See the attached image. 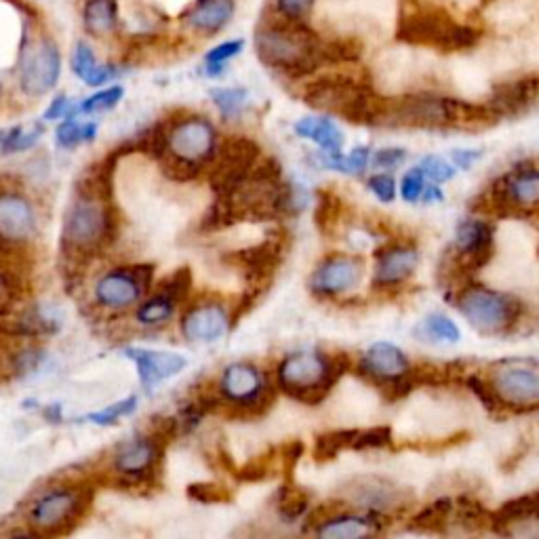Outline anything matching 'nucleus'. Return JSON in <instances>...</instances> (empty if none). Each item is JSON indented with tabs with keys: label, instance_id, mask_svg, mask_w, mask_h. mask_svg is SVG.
Returning <instances> with one entry per match:
<instances>
[{
	"label": "nucleus",
	"instance_id": "31",
	"mask_svg": "<svg viewBox=\"0 0 539 539\" xmlns=\"http://www.w3.org/2000/svg\"><path fill=\"white\" fill-rule=\"evenodd\" d=\"M83 24L89 34L106 38L118 28L116 0H87L83 11Z\"/></svg>",
	"mask_w": 539,
	"mask_h": 539
},
{
	"label": "nucleus",
	"instance_id": "10",
	"mask_svg": "<svg viewBox=\"0 0 539 539\" xmlns=\"http://www.w3.org/2000/svg\"><path fill=\"white\" fill-rule=\"evenodd\" d=\"M487 384L497 405L514 411L539 409V365L533 361H499L491 367Z\"/></svg>",
	"mask_w": 539,
	"mask_h": 539
},
{
	"label": "nucleus",
	"instance_id": "21",
	"mask_svg": "<svg viewBox=\"0 0 539 539\" xmlns=\"http://www.w3.org/2000/svg\"><path fill=\"white\" fill-rule=\"evenodd\" d=\"M539 97V74H527L493 87L487 106L497 118H514L527 112Z\"/></svg>",
	"mask_w": 539,
	"mask_h": 539
},
{
	"label": "nucleus",
	"instance_id": "18",
	"mask_svg": "<svg viewBox=\"0 0 539 539\" xmlns=\"http://www.w3.org/2000/svg\"><path fill=\"white\" fill-rule=\"evenodd\" d=\"M493 255V226L483 219H468L455 234V266L462 272H476L489 264Z\"/></svg>",
	"mask_w": 539,
	"mask_h": 539
},
{
	"label": "nucleus",
	"instance_id": "45",
	"mask_svg": "<svg viewBox=\"0 0 539 539\" xmlns=\"http://www.w3.org/2000/svg\"><path fill=\"white\" fill-rule=\"evenodd\" d=\"M243 49H245V41H241V38H234V41H226L222 45H217L215 49H211L207 53V57H205L207 74L209 76L222 74L224 66L230 62V59H234L236 55H241Z\"/></svg>",
	"mask_w": 539,
	"mask_h": 539
},
{
	"label": "nucleus",
	"instance_id": "51",
	"mask_svg": "<svg viewBox=\"0 0 539 539\" xmlns=\"http://www.w3.org/2000/svg\"><path fill=\"white\" fill-rule=\"evenodd\" d=\"M43 127L41 125H36L30 133H24L22 127H15L7 139H5V150L7 152H17V150H28L32 148L36 142H38V137L43 135Z\"/></svg>",
	"mask_w": 539,
	"mask_h": 539
},
{
	"label": "nucleus",
	"instance_id": "2",
	"mask_svg": "<svg viewBox=\"0 0 539 539\" xmlns=\"http://www.w3.org/2000/svg\"><path fill=\"white\" fill-rule=\"evenodd\" d=\"M499 118L485 104H468L436 93L384 97L375 127L405 129H485Z\"/></svg>",
	"mask_w": 539,
	"mask_h": 539
},
{
	"label": "nucleus",
	"instance_id": "17",
	"mask_svg": "<svg viewBox=\"0 0 539 539\" xmlns=\"http://www.w3.org/2000/svg\"><path fill=\"white\" fill-rule=\"evenodd\" d=\"M365 278L361 257L335 253L325 257L310 278V289L318 295H339L356 289Z\"/></svg>",
	"mask_w": 539,
	"mask_h": 539
},
{
	"label": "nucleus",
	"instance_id": "35",
	"mask_svg": "<svg viewBox=\"0 0 539 539\" xmlns=\"http://www.w3.org/2000/svg\"><path fill=\"white\" fill-rule=\"evenodd\" d=\"M177 304L173 302V299H169L167 295L163 293H154L150 299H146V302L139 304L137 308V321L142 325H161V323H167L169 318L173 316Z\"/></svg>",
	"mask_w": 539,
	"mask_h": 539
},
{
	"label": "nucleus",
	"instance_id": "36",
	"mask_svg": "<svg viewBox=\"0 0 539 539\" xmlns=\"http://www.w3.org/2000/svg\"><path fill=\"white\" fill-rule=\"evenodd\" d=\"M26 337L19 333L15 327L5 329L0 327V382H5L11 375H17V358L22 348L17 346V339Z\"/></svg>",
	"mask_w": 539,
	"mask_h": 539
},
{
	"label": "nucleus",
	"instance_id": "44",
	"mask_svg": "<svg viewBox=\"0 0 539 539\" xmlns=\"http://www.w3.org/2000/svg\"><path fill=\"white\" fill-rule=\"evenodd\" d=\"M95 133H97V125L93 123H87V125H81L76 121H66L57 127V144L62 148H74L78 144L83 142H93L95 139Z\"/></svg>",
	"mask_w": 539,
	"mask_h": 539
},
{
	"label": "nucleus",
	"instance_id": "34",
	"mask_svg": "<svg viewBox=\"0 0 539 539\" xmlns=\"http://www.w3.org/2000/svg\"><path fill=\"white\" fill-rule=\"evenodd\" d=\"M358 430H333V432H325L321 436H316L314 443V459L318 464H325L335 459L339 453L352 449L354 447V438H356Z\"/></svg>",
	"mask_w": 539,
	"mask_h": 539
},
{
	"label": "nucleus",
	"instance_id": "53",
	"mask_svg": "<svg viewBox=\"0 0 539 539\" xmlns=\"http://www.w3.org/2000/svg\"><path fill=\"white\" fill-rule=\"evenodd\" d=\"M304 455V443L302 441H289L278 447V459H281V470L289 478L299 464V459Z\"/></svg>",
	"mask_w": 539,
	"mask_h": 539
},
{
	"label": "nucleus",
	"instance_id": "6",
	"mask_svg": "<svg viewBox=\"0 0 539 539\" xmlns=\"http://www.w3.org/2000/svg\"><path fill=\"white\" fill-rule=\"evenodd\" d=\"M350 367L346 354L325 352H297L285 356L278 365V388L293 401L314 407L323 403L333 386Z\"/></svg>",
	"mask_w": 539,
	"mask_h": 539
},
{
	"label": "nucleus",
	"instance_id": "9",
	"mask_svg": "<svg viewBox=\"0 0 539 539\" xmlns=\"http://www.w3.org/2000/svg\"><path fill=\"white\" fill-rule=\"evenodd\" d=\"M455 308L483 335H504L521 318L518 299L481 285H470L459 291L455 297Z\"/></svg>",
	"mask_w": 539,
	"mask_h": 539
},
{
	"label": "nucleus",
	"instance_id": "13",
	"mask_svg": "<svg viewBox=\"0 0 539 539\" xmlns=\"http://www.w3.org/2000/svg\"><path fill=\"white\" fill-rule=\"evenodd\" d=\"M262 158V148H259L251 137L247 135H236L230 137L228 142L217 150L211 173H209V184L215 196H230L232 192L238 190L253 167Z\"/></svg>",
	"mask_w": 539,
	"mask_h": 539
},
{
	"label": "nucleus",
	"instance_id": "19",
	"mask_svg": "<svg viewBox=\"0 0 539 539\" xmlns=\"http://www.w3.org/2000/svg\"><path fill=\"white\" fill-rule=\"evenodd\" d=\"M344 497L348 502L369 508L373 512H386L401 508L409 502V495L403 487H396L392 481L379 476H356L344 487Z\"/></svg>",
	"mask_w": 539,
	"mask_h": 539
},
{
	"label": "nucleus",
	"instance_id": "11",
	"mask_svg": "<svg viewBox=\"0 0 539 539\" xmlns=\"http://www.w3.org/2000/svg\"><path fill=\"white\" fill-rule=\"evenodd\" d=\"M163 449L152 436H139L114 451L112 470L116 472V487L121 489H152L156 487Z\"/></svg>",
	"mask_w": 539,
	"mask_h": 539
},
{
	"label": "nucleus",
	"instance_id": "49",
	"mask_svg": "<svg viewBox=\"0 0 539 539\" xmlns=\"http://www.w3.org/2000/svg\"><path fill=\"white\" fill-rule=\"evenodd\" d=\"M392 443V430L388 426H377L371 430H358L354 438V447L356 451H365V449H382Z\"/></svg>",
	"mask_w": 539,
	"mask_h": 539
},
{
	"label": "nucleus",
	"instance_id": "41",
	"mask_svg": "<svg viewBox=\"0 0 539 539\" xmlns=\"http://www.w3.org/2000/svg\"><path fill=\"white\" fill-rule=\"evenodd\" d=\"M422 333L428 335L434 342H447V344H455L459 342V327L451 321L449 316L445 314H430L424 318L422 323Z\"/></svg>",
	"mask_w": 539,
	"mask_h": 539
},
{
	"label": "nucleus",
	"instance_id": "37",
	"mask_svg": "<svg viewBox=\"0 0 539 539\" xmlns=\"http://www.w3.org/2000/svg\"><path fill=\"white\" fill-rule=\"evenodd\" d=\"M192 289H194L192 270L188 266H182V268H175L169 276L163 278L156 293L167 295L169 299H173L175 304H182L190 297Z\"/></svg>",
	"mask_w": 539,
	"mask_h": 539
},
{
	"label": "nucleus",
	"instance_id": "58",
	"mask_svg": "<svg viewBox=\"0 0 539 539\" xmlns=\"http://www.w3.org/2000/svg\"><path fill=\"white\" fill-rule=\"evenodd\" d=\"M481 156H483L481 150H453V152H451L453 165H455L457 169H464V171L470 169Z\"/></svg>",
	"mask_w": 539,
	"mask_h": 539
},
{
	"label": "nucleus",
	"instance_id": "3",
	"mask_svg": "<svg viewBox=\"0 0 539 539\" xmlns=\"http://www.w3.org/2000/svg\"><path fill=\"white\" fill-rule=\"evenodd\" d=\"M259 62L289 78L312 76L327 66L325 38L304 22L276 19L255 32Z\"/></svg>",
	"mask_w": 539,
	"mask_h": 539
},
{
	"label": "nucleus",
	"instance_id": "47",
	"mask_svg": "<svg viewBox=\"0 0 539 539\" xmlns=\"http://www.w3.org/2000/svg\"><path fill=\"white\" fill-rule=\"evenodd\" d=\"M125 95V89L123 87H110V89H102L93 93L91 97H87L85 102L78 106V112L83 114H93V112H106V110H112L118 102H121Z\"/></svg>",
	"mask_w": 539,
	"mask_h": 539
},
{
	"label": "nucleus",
	"instance_id": "23",
	"mask_svg": "<svg viewBox=\"0 0 539 539\" xmlns=\"http://www.w3.org/2000/svg\"><path fill=\"white\" fill-rule=\"evenodd\" d=\"M230 331V314L222 304L207 302L190 308L182 318V333L190 342L211 344Z\"/></svg>",
	"mask_w": 539,
	"mask_h": 539
},
{
	"label": "nucleus",
	"instance_id": "59",
	"mask_svg": "<svg viewBox=\"0 0 539 539\" xmlns=\"http://www.w3.org/2000/svg\"><path fill=\"white\" fill-rule=\"evenodd\" d=\"M422 198H424V203H426V205H434V203H441L443 198H445V194H443L441 186H436V184H434V186H426V188H424Z\"/></svg>",
	"mask_w": 539,
	"mask_h": 539
},
{
	"label": "nucleus",
	"instance_id": "25",
	"mask_svg": "<svg viewBox=\"0 0 539 539\" xmlns=\"http://www.w3.org/2000/svg\"><path fill=\"white\" fill-rule=\"evenodd\" d=\"M127 356L137 365L139 382L146 390H152L156 384L182 373L188 365L186 356L175 352L146 350V348H127Z\"/></svg>",
	"mask_w": 539,
	"mask_h": 539
},
{
	"label": "nucleus",
	"instance_id": "57",
	"mask_svg": "<svg viewBox=\"0 0 539 539\" xmlns=\"http://www.w3.org/2000/svg\"><path fill=\"white\" fill-rule=\"evenodd\" d=\"M70 114H72L70 99L66 95H57L45 112V121H57V118H66Z\"/></svg>",
	"mask_w": 539,
	"mask_h": 539
},
{
	"label": "nucleus",
	"instance_id": "46",
	"mask_svg": "<svg viewBox=\"0 0 539 539\" xmlns=\"http://www.w3.org/2000/svg\"><path fill=\"white\" fill-rule=\"evenodd\" d=\"M314 217H316L318 230L329 232L337 224V217H339V198L333 192H329V190L318 192V203H316Z\"/></svg>",
	"mask_w": 539,
	"mask_h": 539
},
{
	"label": "nucleus",
	"instance_id": "52",
	"mask_svg": "<svg viewBox=\"0 0 539 539\" xmlns=\"http://www.w3.org/2000/svg\"><path fill=\"white\" fill-rule=\"evenodd\" d=\"M316 0H276V11L281 17L293 19V22H304V17L312 13Z\"/></svg>",
	"mask_w": 539,
	"mask_h": 539
},
{
	"label": "nucleus",
	"instance_id": "4",
	"mask_svg": "<svg viewBox=\"0 0 539 539\" xmlns=\"http://www.w3.org/2000/svg\"><path fill=\"white\" fill-rule=\"evenodd\" d=\"M396 38L411 47H424L438 53H462L481 43L483 28L459 19L449 7L424 3L407 7L401 13Z\"/></svg>",
	"mask_w": 539,
	"mask_h": 539
},
{
	"label": "nucleus",
	"instance_id": "16",
	"mask_svg": "<svg viewBox=\"0 0 539 539\" xmlns=\"http://www.w3.org/2000/svg\"><path fill=\"white\" fill-rule=\"evenodd\" d=\"M154 278V266H129V268H116L104 274L95 283V302L110 310H123L142 299Z\"/></svg>",
	"mask_w": 539,
	"mask_h": 539
},
{
	"label": "nucleus",
	"instance_id": "5",
	"mask_svg": "<svg viewBox=\"0 0 539 539\" xmlns=\"http://www.w3.org/2000/svg\"><path fill=\"white\" fill-rule=\"evenodd\" d=\"M302 97L314 110L337 114L354 125L371 127H375L384 102V97L377 95L369 83L344 72L314 78L304 87Z\"/></svg>",
	"mask_w": 539,
	"mask_h": 539
},
{
	"label": "nucleus",
	"instance_id": "55",
	"mask_svg": "<svg viewBox=\"0 0 539 539\" xmlns=\"http://www.w3.org/2000/svg\"><path fill=\"white\" fill-rule=\"evenodd\" d=\"M369 190L379 198L382 203H392L394 196H396V186H394V179L386 173H379V175H373L369 179Z\"/></svg>",
	"mask_w": 539,
	"mask_h": 539
},
{
	"label": "nucleus",
	"instance_id": "12",
	"mask_svg": "<svg viewBox=\"0 0 539 539\" xmlns=\"http://www.w3.org/2000/svg\"><path fill=\"white\" fill-rule=\"evenodd\" d=\"M215 142L217 133L207 118H173V121H167V148L163 154L173 156L179 163L203 169L215 156Z\"/></svg>",
	"mask_w": 539,
	"mask_h": 539
},
{
	"label": "nucleus",
	"instance_id": "20",
	"mask_svg": "<svg viewBox=\"0 0 539 539\" xmlns=\"http://www.w3.org/2000/svg\"><path fill=\"white\" fill-rule=\"evenodd\" d=\"M36 230V213L24 194L15 190L0 192V243L5 247L22 245Z\"/></svg>",
	"mask_w": 539,
	"mask_h": 539
},
{
	"label": "nucleus",
	"instance_id": "28",
	"mask_svg": "<svg viewBox=\"0 0 539 539\" xmlns=\"http://www.w3.org/2000/svg\"><path fill=\"white\" fill-rule=\"evenodd\" d=\"M234 17V0H201L190 13L188 24L203 34H217Z\"/></svg>",
	"mask_w": 539,
	"mask_h": 539
},
{
	"label": "nucleus",
	"instance_id": "27",
	"mask_svg": "<svg viewBox=\"0 0 539 539\" xmlns=\"http://www.w3.org/2000/svg\"><path fill=\"white\" fill-rule=\"evenodd\" d=\"M379 523L371 516H354L348 512H337L321 525H316V535L329 539H356L377 533Z\"/></svg>",
	"mask_w": 539,
	"mask_h": 539
},
{
	"label": "nucleus",
	"instance_id": "54",
	"mask_svg": "<svg viewBox=\"0 0 539 539\" xmlns=\"http://www.w3.org/2000/svg\"><path fill=\"white\" fill-rule=\"evenodd\" d=\"M424 173L422 169H411L405 177H403V184H401V194L407 203H417L419 198H422L424 194Z\"/></svg>",
	"mask_w": 539,
	"mask_h": 539
},
{
	"label": "nucleus",
	"instance_id": "14",
	"mask_svg": "<svg viewBox=\"0 0 539 539\" xmlns=\"http://www.w3.org/2000/svg\"><path fill=\"white\" fill-rule=\"evenodd\" d=\"M62 74V55L51 38H36L26 41L19 57V85L22 91L32 97L49 93Z\"/></svg>",
	"mask_w": 539,
	"mask_h": 539
},
{
	"label": "nucleus",
	"instance_id": "24",
	"mask_svg": "<svg viewBox=\"0 0 539 539\" xmlns=\"http://www.w3.org/2000/svg\"><path fill=\"white\" fill-rule=\"evenodd\" d=\"M419 253L411 245H390L377 253L373 285L377 289L401 287L415 274Z\"/></svg>",
	"mask_w": 539,
	"mask_h": 539
},
{
	"label": "nucleus",
	"instance_id": "30",
	"mask_svg": "<svg viewBox=\"0 0 539 539\" xmlns=\"http://www.w3.org/2000/svg\"><path fill=\"white\" fill-rule=\"evenodd\" d=\"M72 70L89 87H102L110 78L116 76V70L112 66L97 62L93 49L87 43H76L72 53Z\"/></svg>",
	"mask_w": 539,
	"mask_h": 539
},
{
	"label": "nucleus",
	"instance_id": "22",
	"mask_svg": "<svg viewBox=\"0 0 539 539\" xmlns=\"http://www.w3.org/2000/svg\"><path fill=\"white\" fill-rule=\"evenodd\" d=\"M493 201L502 207L535 209L539 207V169L523 167L493 184Z\"/></svg>",
	"mask_w": 539,
	"mask_h": 539
},
{
	"label": "nucleus",
	"instance_id": "32",
	"mask_svg": "<svg viewBox=\"0 0 539 539\" xmlns=\"http://www.w3.org/2000/svg\"><path fill=\"white\" fill-rule=\"evenodd\" d=\"M495 525H523L539 521V493L512 499L493 514Z\"/></svg>",
	"mask_w": 539,
	"mask_h": 539
},
{
	"label": "nucleus",
	"instance_id": "42",
	"mask_svg": "<svg viewBox=\"0 0 539 539\" xmlns=\"http://www.w3.org/2000/svg\"><path fill=\"white\" fill-rule=\"evenodd\" d=\"M188 497L198 504H207V506L228 504L232 502V491L217 481H201V483H192L188 487Z\"/></svg>",
	"mask_w": 539,
	"mask_h": 539
},
{
	"label": "nucleus",
	"instance_id": "39",
	"mask_svg": "<svg viewBox=\"0 0 539 539\" xmlns=\"http://www.w3.org/2000/svg\"><path fill=\"white\" fill-rule=\"evenodd\" d=\"M453 510H455L453 499H441V502H434V504L426 506L422 512H419L413 518V527L424 529V531L441 529L443 525L449 523Z\"/></svg>",
	"mask_w": 539,
	"mask_h": 539
},
{
	"label": "nucleus",
	"instance_id": "43",
	"mask_svg": "<svg viewBox=\"0 0 539 539\" xmlns=\"http://www.w3.org/2000/svg\"><path fill=\"white\" fill-rule=\"evenodd\" d=\"M19 293H22V278L5 262H0V316L9 314Z\"/></svg>",
	"mask_w": 539,
	"mask_h": 539
},
{
	"label": "nucleus",
	"instance_id": "38",
	"mask_svg": "<svg viewBox=\"0 0 539 539\" xmlns=\"http://www.w3.org/2000/svg\"><path fill=\"white\" fill-rule=\"evenodd\" d=\"M369 158H371V150L367 146H358L348 156H342V152L327 154L323 161L333 171L346 173V175H363L369 165Z\"/></svg>",
	"mask_w": 539,
	"mask_h": 539
},
{
	"label": "nucleus",
	"instance_id": "15",
	"mask_svg": "<svg viewBox=\"0 0 539 539\" xmlns=\"http://www.w3.org/2000/svg\"><path fill=\"white\" fill-rule=\"evenodd\" d=\"M285 255V243L283 236L274 232L262 243L245 247L241 251H230L222 259L224 264L241 272L245 281L249 283V289H268L272 283V276L283 262Z\"/></svg>",
	"mask_w": 539,
	"mask_h": 539
},
{
	"label": "nucleus",
	"instance_id": "1",
	"mask_svg": "<svg viewBox=\"0 0 539 539\" xmlns=\"http://www.w3.org/2000/svg\"><path fill=\"white\" fill-rule=\"evenodd\" d=\"M118 156L121 154L114 150L74 184L62 228V253L72 266L89 262L116 241L118 215L112 201V175Z\"/></svg>",
	"mask_w": 539,
	"mask_h": 539
},
{
	"label": "nucleus",
	"instance_id": "48",
	"mask_svg": "<svg viewBox=\"0 0 539 539\" xmlns=\"http://www.w3.org/2000/svg\"><path fill=\"white\" fill-rule=\"evenodd\" d=\"M135 409H137V396H129V398H123V401H118L102 411L87 415V419H91V422L97 426H114L118 419L125 417V415H131Z\"/></svg>",
	"mask_w": 539,
	"mask_h": 539
},
{
	"label": "nucleus",
	"instance_id": "40",
	"mask_svg": "<svg viewBox=\"0 0 539 539\" xmlns=\"http://www.w3.org/2000/svg\"><path fill=\"white\" fill-rule=\"evenodd\" d=\"M211 99L217 106V110L222 112L226 118H234L241 114L247 106L249 93L247 89H238V87H224V89H211Z\"/></svg>",
	"mask_w": 539,
	"mask_h": 539
},
{
	"label": "nucleus",
	"instance_id": "60",
	"mask_svg": "<svg viewBox=\"0 0 539 539\" xmlns=\"http://www.w3.org/2000/svg\"><path fill=\"white\" fill-rule=\"evenodd\" d=\"M45 417L49 419L51 424H57L59 419H62V407H59L57 403L51 405V407H47V409H45Z\"/></svg>",
	"mask_w": 539,
	"mask_h": 539
},
{
	"label": "nucleus",
	"instance_id": "61",
	"mask_svg": "<svg viewBox=\"0 0 539 539\" xmlns=\"http://www.w3.org/2000/svg\"><path fill=\"white\" fill-rule=\"evenodd\" d=\"M3 137H5V135H3V131H0V142H3Z\"/></svg>",
	"mask_w": 539,
	"mask_h": 539
},
{
	"label": "nucleus",
	"instance_id": "26",
	"mask_svg": "<svg viewBox=\"0 0 539 539\" xmlns=\"http://www.w3.org/2000/svg\"><path fill=\"white\" fill-rule=\"evenodd\" d=\"M361 373L365 377H369L375 386L392 382V379L405 377L407 373H411L409 367V358L405 356V352L388 342H379L373 344L361 361Z\"/></svg>",
	"mask_w": 539,
	"mask_h": 539
},
{
	"label": "nucleus",
	"instance_id": "50",
	"mask_svg": "<svg viewBox=\"0 0 539 539\" xmlns=\"http://www.w3.org/2000/svg\"><path fill=\"white\" fill-rule=\"evenodd\" d=\"M419 169H422L424 177H430L434 184L449 182V179L455 175V169L441 156H426L422 165H419Z\"/></svg>",
	"mask_w": 539,
	"mask_h": 539
},
{
	"label": "nucleus",
	"instance_id": "33",
	"mask_svg": "<svg viewBox=\"0 0 539 539\" xmlns=\"http://www.w3.org/2000/svg\"><path fill=\"white\" fill-rule=\"evenodd\" d=\"M310 508V495L293 483L283 485L276 493V512L283 523L291 525L299 521Z\"/></svg>",
	"mask_w": 539,
	"mask_h": 539
},
{
	"label": "nucleus",
	"instance_id": "8",
	"mask_svg": "<svg viewBox=\"0 0 539 539\" xmlns=\"http://www.w3.org/2000/svg\"><path fill=\"white\" fill-rule=\"evenodd\" d=\"M217 386L224 396V409L230 417H264L276 401V386H272L266 375L249 363L228 365Z\"/></svg>",
	"mask_w": 539,
	"mask_h": 539
},
{
	"label": "nucleus",
	"instance_id": "29",
	"mask_svg": "<svg viewBox=\"0 0 539 539\" xmlns=\"http://www.w3.org/2000/svg\"><path fill=\"white\" fill-rule=\"evenodd\" d=\"M295 133L304 139H310L316 146H321L327 154H339L344 148V135L337 129L331 118L325 116H306L295 123Z\"/></svg>",
	"mask_w": 539,
	"mask_h": 539
},
{
	"label": "nucleus",
	"instance_id": "7",
	"mask_svg": "<svg viewBox=\"0 0 539 539\" xmlns=\"http://www.w3.org/2000/svg\"><path fill=\"white\" fill-rule=\"evenodd\" d=\"M93 502V489L85 485H62L45 489L28 508L32 535H68L83 521Z\"/></svg>",
	"mask_w": 539,
	"mask_h": 539
},
{
	"label": "nucleus",
	"instance_id": "56",
	"mask_svg": "<svg viewBox=\"0 0 539 539\" xmlns=\"http://www.w3.org/2000/svg\"><path fill=\"white\" fill-rule=\"evenodd\" d=\"M407 158V150L403 148H384L375 154V165L384 169H394Z\"/></svg>",
	"mask_w": 539,
	"mask_h": 539
}]
</instances>
